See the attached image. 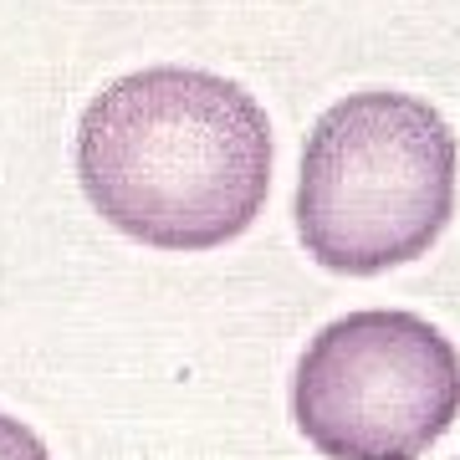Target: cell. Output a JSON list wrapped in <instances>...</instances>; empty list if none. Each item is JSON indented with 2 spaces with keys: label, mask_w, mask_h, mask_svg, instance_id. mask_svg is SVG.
<instances>
[{
  "label": "cell",
  "mask_w": 460,
  "mask_h": 460,
  "mask_svg": "<svg viewBox=\"0 0 460 460\" xmlns=\"http://www.w3.org/2000/svg\"><path fill=\"white\" fill-rule=\"evenodd\" d=\"M292 420L323 460H420L460 420V348L420 313H348L302 348Z\"/></svg>",
  "instance_id": "3957f363"
},
{
  "label": "cell",
  "mask_w": 460,
  "mask_h": 460,
  "mask_svg": "<svg viewBox=\"0 0 460 460\" xmlns=\"http://www.w3.org/2000/svg\"><path fill=\"white\" fill-rule=\"evenodd\" d=\"M0 460H51L41 435L31 425H21L11 414H0Z\"/></svg>",
  "instance_id": "277c9868"
},
{
  "label": "cell",
  "mask_w": 460,
  "mask_h": 460,
  "mask_svg": "<svg viewBox=\"0 0 460 460\" xmlns=\"http://www.w3.org/2000/svg\"><path fill=\"white\" fill-rule=\"evenodd\" d=\"M456 164V133L435 102L389 87L348 93L302 148L296 241L338 277L420 261L450 226Z\"/></svg>",
  "instance_id": "7a4b0ae2"
},
{
  "label": "cell",
  "mask_w": 460,
  "mask_h": 460,
  "mask_svg": "<svg viewBox=\"0 0 460 460\" xmlns=\"http://www.w3.org/2000/svg\"><path fill=\"white\" fill-rule=\"evenodd\" d=\"M271 164L266 108L205 66L128 72L77 123L87 205L154 251H215L246 235L271 195Z\"/></svg>",
  "instance_id": "6da1fadb"
}]
</instances>
